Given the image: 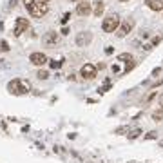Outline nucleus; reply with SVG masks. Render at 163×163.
<instances>
[{
	"label": "nucleus",
	"instance_id": "4468645a",
	"mask_svg": "<svg viewBox=\"0 0 163 163\" xmlns=\"http://www.w3.org/2000/svg\"><path fill=\"white\" fill-rule=\"evenodd\" d=\"M116 60H118V62H123V63H129V62L134 60V56H132L131 53H120V55L116 56Z\"/></svg>",
	"mask_w": 163,
	"mask_h": 163
},
{
	"label": "nucleus",
	"instance_id": "f03ea898",
	"mask_svg": "<svg viewBox=\"0 0 163 163\" xmlns=\"http://www.w3.org/2000/svg\"><path fill=\"white\" fill-rule=\"evenodd\" d=\"M120 24H122V18H120L118 13H109L102 20V31L107 33V35H116Z\"/></svg>",
	"mask_w": 163,
	"mask_h": 163
},
{
	"label": "nucleus",
	"instance_id": "f704fd0d",
	"mask_svg": "<svg viewBox=\"0 0 163 163\" xmlns=\"http://www.w3.org/2000/svg\"><path fill=\"white\" fill-rule=\"evenodd\" d=\"M160 107H163V96H161V100H160Z\"/></svg>",
	"mask_w": 163,
	"mask_h": 163
},
{
	"label": "nucleus",
	"instance_id": "1a4fd4ad",
	"mask_svg": "<svg viewBox=\"0 0 163 163\" xmlns=\"http://www.w3.org/2000/svg\"><path fill=\"white\" fill-rule=\"evenodd\" d=\"M29 62H31L33 65H36V67H42V65L49 63V58H47V55L42 53V51H33V53L29 55Z\"/></svg>",
	"mask_w": 163,
	"mask_h": 163
},
{
	"label": "nucleus",
	"instance_id": "cd10ccee",
	"mask_svg": "<svg viewBox=\"0 0 163 163\" xmlns=\"http://www.w3.org/2000/svg\"><path fill=\"white\" fill-rule=\"evenodd\" d=\"M22 2H24V7H25V9H29V7H31L36 0H22Z\"/></svg>",
	"mask_w": 163,
	"mask_h": 163
},
{
	"label": "nucleus",
	"instance_id": "c9c22d12",
	"mask_svg": "<svg viewBox=\"0 0 163 163\" xmlns=\"http://www.w3.org/2000/svg\"><path fill=\"white\" fill-rule=\"evenodd\" d=\"M42 2H44V4H49V2H51V0H42Z\"/></svg>",
	"mask_w": 163,
	"mask_h": 163
},
{
	"label": "nucleus",
	"instance_id": "dca6fc26",
	"mask_svg": "<svg viewBox=\"0 0 163 163\" xmlns=\"http://www.w3.org/2000/svg\"><path fill=\"white\" fill-rule=\"evenodd\" d=\"M140 136H142V129H132V131L127 132V138H129V140H136V138H140Z\"/></svg>",
	"mask_w": 163,
	"mask_h": 163
},
{
	"label": "nucleus",
	"instance_id": "9b49d317",
	"mask_svg": "<svg viewBox=\"0 0 163 163\" xmlns=\"http://www.w3.org/2000/svg\"><path fill=\"white\" fill-rule=\"evenodd\" d=\"M103 13H105V2H103V0H96V2H93V17L100 18Z\"/></svg>",
	"mask_w": 163,
	"mask_h": 163
},
{
	"label": "nucleus",
	"instance_id": "bb28decb",
	"mask_svg": "<svg viewBox=\"0 0 163 163\" xmlns=\"http://www.w3.org/2000/svg\"><path fill=\"white\" fill-rule=\"evenodd\" d=\"M158 74H161V67H160V65L152 69V76H154V78H158Z\"/></svg>",
	"mask_w": 163,
	"mask_h": 163
},
{
	"label": "nucleus",
	"instance_id": "20e7f679",
	"mask_svg": "<svg viewBox=\"0 0 163 163\" xmlns=\"http://www.w3.org/2000/svg\"><path fill=\"white\" fill-rule=\"evenodd\" d=\"M27 13H29L33 18H44V17L49 13V4H44L42 0H36V2L27 9Z\"/></svg>",
	"mask_w": 163,
	"mask_h": 163
},
{
	"label": "nucleus",
	"instance_id": "c756f323",
	"mask_svg": "<svg viewBox=\"0 0 163 163\" xmlns=\"http://www.w3.org/2000/svg\"><path fill=\"white\" fill-rule=\"evenodd\" d=\"M160 85H163V78H160L158 82H154V83L150 85V89H156V87H160Z\"/></svg>",
	"mask_w": 163,
	"mask_h": 163
},
{
	"label": "nucleus",
	"instance_id": "7ed1b4c3",
	"mask_svg": "<svg viewBox=\"0 0 163 163\" xmlns=\"http://www.w3.org/2000/svg\"><path fill=\"white\" fill-rule=\"evenodd\" d=\"M27 31H31L29 18H25V17H17V18H15V27H13V36L18 38V36H22V35L27 33Z\"/></svg>",
	"mask_w": 163,
	"mask_h": 163
},
{
	"label": "nucleus",
	"instance_id": "6ab92c4d",
	"mask_svg": "<svg viewBox=\"0 0 163 163\" xmlns=\"http://www.w3.org/2000/svg\"><path fill=\"white\" fill-rule=\"evenodd\" d=\"M36 76H38V80H47L49 78V71H45V69H38L36 71Z\"/></svg>",
	"mask_w": 163,
	"mask_h": 163
},
{
	"label": "nucleus",
	"instance_id": "2f4dec72",
	"mask_svg": "<svg viewBox=\"0 0 163 163\" xmlns=\"http://www.w3.org/2000/svg\"><path fill=\"white\" fill-rule=\"evenodd\" d=\"M154 98H156V93H150V94H149V98H147V102H152Z\"/></svg>",
	"mask_w": 163,
	"mask_h": 163
},
{
	"label": "nucleus",
	"instance_id": "ddd939ff",
	"mask_svg": "<svg viewBox=\"0 0 163 163\" xmlns=\"http://www.w3.org/2000/svg\"><path fill=\"white\" fill-rule=\"evenodd\" d=\"M150 118H152V122H156V123L163 122V107H158L156 111H152Z\"/></svg>",
	"mask_w": 163,
	"mask_h": 163
},
{
	"label": "nucleus",
	"instance_id": "6e6552de",
	"mask_svg": "<svg viewBox=\"0 0 163 163\" xmlns=\"http://www.w3.org/2000/svg\"><path fill=\"white\" fill-rule=\"evenodd\" d=\"M74 44L78 47H89L93 44V33L91 31H80V33H76Z\"/></svg>",
	"mask_w": 163,
	"mask_h": 163
},
{
	"label": "nucleus",
	"instance_id": "c85d7f7f",
	"mask_svg": "<svg viewBox=\"0 0 163 163\" xmlns=\"http://www.w3.org/2000/svg\"><path fill=\"white\" fill-rule=\"evenodd\" d=\"M103 51H105V55H112V53H114V47H112V45H107Z\"/></svg>",
	"mask_w": 163,
	"mask_h": 163
},
{
	"label": "nucleus",
	"instance_id": "9d476101",
	"mask_svg": "<svg viewBox=\"0 0 163 163\" xmlns=\"http://www.w3.org/2000/svg\"><path fill=\"white\" fill-rule=\"evenodd\" d=\"M58 40H60V36H58L56 31H47V33L42 36V44H44V45H56Z\"/></svg>",
	"mask_w": 163,
	"mask_h": 163
},
{
	"label": "nucleus",
	"instance_id": "393cba45",
	"mask_svg": "<svg viewBox=\"0 0 163 163\" xmlns=\"http://www.w3.org/2000/svg\"><path fill=\"white\" fill-rule=\"evenodd\" d=\"M69 33H71V27H69V25H62V29H60V35H62V36H67Z\"/></svg>",
	"mask_w": 163,
	"mask_h": 163
},
{
	"label": "nucleus",
	"instance_id": "b1692460",
	"mask_svg": "<svg viewBox=\"0 0 163 163\" xmlns=\"http://www.w3.org/2000/svg\"><path fill=\"white\" fill-rule=\"evenodd\" d=\"M131 129L127 127V125H122V127H118V129H114V134H123V132H129Z\"/></svg>",
	"mask_w": 163,
	"mask_h": 163
},
{
	"label": "nucleus",
	"instance_id": "412c9836",
	"mask_svg": "<svg viewBox=\"0 0 163 163\" xmlns=\"http://www.w3.org/2000/svg\"><path fill=\"white\" fill-rule=\"evenodd\" d=\"M69 20H71V11H65V13H63V17L60 18V24H62V25H67Z\"/></svg>",
	"mask_w": 163,
	"mask_h": 163
},
{
	"label": "nucleus",
	"instance_id": "72a5a7b5",
	"mask_svg": "<svg viewBox=\"0 0 163 163\" xmlns=\"http://www.w3.org/2000/svg\"><path fill=\"white\" fill-rule=\"evenodd\" d=\"M143 49H145V51H150L152 47H150V44H143Z\"/></svg>",
	"mask_w": 163,
	"mask_h": 163
},
{
	"label": "nucleus",
	"instance_id": "5701e85b",
	"mask_svg": "<svg viewBox=\"0 0 163 163\" xmlns=\"http://www.w3.org/2000/svg\"><path fill=\"white\" fill-rule=\"evenodd\" d=\"M107 91H111V83H105L102 87H98V94H105Z\"/></svg>",
	"mask_w": 163,
	"mask_h": 163
},
{
	"label": "nucleus",
	"instance_id": "39448f33",
	"mask_svg": "<svg viewBox=\"0 0 163 163\" xmlns=\"http://www.w3.org/2000/svg\"><path fill=\"white\" fill-rule=\"evenodd\" d=\"M134 25H136V20H134V18H125V20H122L118 31H116V36H118V38H125L127 35L132 33Z\"/></svg>",
	"mask_w": 163,
	"mask_h": 163
},
{
	"label": "nucleus",
	"instance_id": "4c0bfd02",
	"mask_svg": "<svg viewBox=\"0 0 163 163\" xmlns=\"http://www.w3.org/2000/svg\"><path fill=\"white\" fill-rule=\"evenodd\" d=\"M73 2H82V0H73Z\"/></svg>",
	"mask_w": 163,
	"mask_h": 163
},
{
	"label": "nucleus",
	"instance_id": "4be33fe9",
	"mask_svg": "<svg viewBox=\"0 0 163 163\" xmlns=\"http://www.w3.org/2000/svg\"><path fill=\"white\" fill-rule=\"evenodd\" d=\"M143 140H158V132L156 131H150V132H147L143 136Z\"/></svg>",
	"mask_w": 163,
	"mask_h": 163
},
{
	"label": "nucleus",
	"instance_id": "7c9ffc66",
	"mask_svg": "<svg viewBox=\"0 0 163 163\" xmlns=\"http://www.w3.org/2000/svg\"><path fill=\"white\" fill-rule=\"evenodd\" d=\"M105 67H107V63H103V62H98V63H96V69H100V71L105 69Z\"/></svg>",
	"mask_w": 163,
	"mask_h": 163
},
{
	"label": "nucleus",
	"instance_id": "0eeeda50",
	"mask_svg": "<svg viewBox=\"0 0 163 163\" xmlns=\"http://www.w3.org/2000/svg\"><path fill=\"white\" fill-rule=\"evenodd\" d=\"M76 15L82 17V18L91 17V15H93V2H89V0L78 2V4H76Z\"/></svg>",
	"mask_w": 163,
	"mask_h": 163
},
{
	"label": "nucleus",
	"instance_id": "2eb2a0df",
	"mask_svg": "<svg viewBox=\"0 0 163 163\" xmlns=\"http://www.w3.org/2000/svg\"><path fill=\"white\" fill-rule=\"evenodd\" d=\"M136 65H138V62H136V60H132V62H129V63H125V69L122 71V76L129 74V73H131V71H132V69H134Z\"/></svg>",
	"mask_w": 163,
	"mask_h": 163
},
{
	"label": "nucleus",
	"instance_id": "e433bc0d",
	"mask_svg": "<svg viewBox=\"0 0 163 163\" xmlns=\"http://www.w3.org/2000/svg\"><path fill=\"white\" fill-rule=\"evenodd\" d=\"M120 2H122V4H125V2H129V0H120Z\"/></svg>",
	"mask_w": 163,
	"mask_h": 163
},
{
	"label": "nucleus",
	"instance_id": "aec40b11",
	"mask_svg": "<svg viewBox=\"0 0 163 163\" xmlns=\"http://www.w3.org/2000/svg\"><path fill=\"white\" fill-rule=\"evenodd\" d=\"M11 47H9V42L7 40H0V53H9Z\"/></svg>",
	"mask_w": 163,
	"mask_h": 163
},
{
	"label": "nucleus",
	"instance_id": "423d86ee",
	"mask_svg": "<svg viewBox=\"0 0 163 163\" xmlns=\"http://www.w3.org/2000/svg\"><path fill=\"white\" fill-rule=\"evenodd\" d=\"M96 73H98V69H96L94 63H83L80 67L82 80H94L96 78Z\"/></svg>",
	"mask_w": 163,
	"mask_h": 163
},
{
	"label": "nucleus",
	"instance_id": "a211bd4d",
	"mask_svg": "<svg viewBox=\"0 0 163 163\" xmlns=\"http://www.w3.org/2000/svg\"><path fill=\"white\" fill-rule=\"evenodd\" d=\"M161 42H163V33H161V35H156V36H152V40L149 42V44H150V47H156V45H160Z\"/></svg>",
	"mask_w": 163,
	"mask_h": 163
},
{
	"label": "nucleus",
	"instance_id": "f3484780",
	"mask_svg": "<svg viewBox=\"0 0 163 163\" xmlns=\"http://www.w3.org/2000/svg\"><path fill=\"white\" fill-rule=\"evenodd\" d=\"M51 69H55V71H58L62 65H63V60H49V63H47Z\"/></svg>",
	"mask_w": 163,
	"mask_h": 163
},
{
	"label": "nucleus",
	"instance_id": "f8f14e48",
	"mask_svg": "<svg viewBox=\"0 0 163 163\" xmlns=\"http://www.w3.org/2000/svg\"><path fill=\"white\" fill-rule=\"evenodd\" d=\"M145 6L150 11H158V13L163 11V0H145Z\"/></svg>",
	"mask_w": 163,
	"mask_h": 163
},
{
	"label": "nucleus",
	"instance_id": "f257e3e1",
	"mask_svg": "<svg viewBox=\"0 0 163 163\" xmlns=\"http://www.w3.org/2000/svg\"><path fill=\"white\" fill-rule=\"evenodd\" d=\"M7 93L15 94V96L29 94L31 93V83H29V80H24V78H13V80L7 82Z\"/></svg>",
	"mask_w": 163,
	"mask_h": 163
},
{
	"label": "nucleus",
	"instance_id": "a878e982",
	"mask_svg": "<svg viewBox=\"0 0 163 163\" xmlns=\"http://www.w3.org/2000/svg\"><path fill=\"white\" fill-rule=\"evenodd\" d=\"M111 71H112V74H118V73L122 74V71H120V65H118V63H112V65H111Z\"/></svg>",
	"mask_w": 163,
	"mask_h": 163
},
{
	"label": "nucleus",
	"instance_id": "473e14b6",
	"mask_svg": "<svg viewBox=\"0 0 163 163\" xmlns=\"http://www.w3.org/2000/svg\"><path fill=\"white\" fill-rule=\"evenodd\" d=\"M67 80H71V82H76V74H73V73H71V74L67 76Z\"/></svg>",
	"mask_w": 163,
	"mask_h": 163
},
{
	"label": "nucleus",
	"instance_id": "58836bf2",
	"mask_svg": "<svg viewBox=\"0 0 163 163\" xmlns=\"http://www.w3.org/2000/svg\"><path fill=\"white\" fill-rule=\"evenodd\" d=\"M161 18H163V11H161Z\"/></svg>",
	"mask_w": 163,
	"mask_h": 163
}]
</instances>
